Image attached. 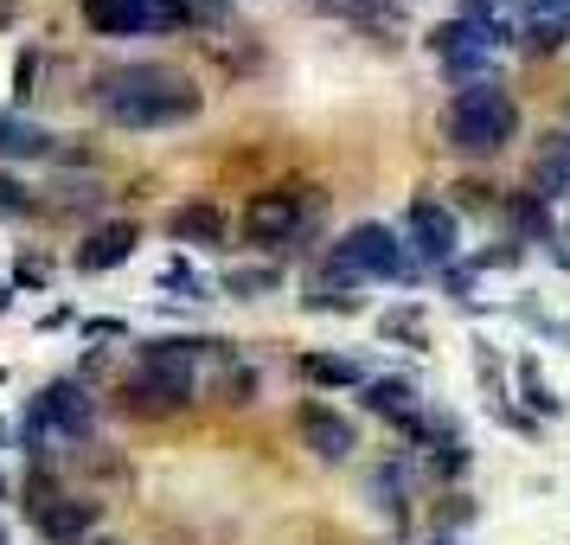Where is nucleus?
<instances>
[{
	"instance_id": "13",
	"label": "nucleus",
	"mask_w": 570,
	"mask_h": 545,
	"mask_svg": "<svg viewBox=\"0 0 570 545\" xmlns=\"http://www.w3.org/2000/svg\"><path fill=\"white\" fill-rule=\"evenodd\" d=\"M122 398H129V411H141V417H155V411H180L186 398H193V386H174V379H160V372H135L129 386H122Z\"/></svg>"
},
{
	"instance_id": "14",
	"label": "nucleus",
	"mask_w": 570,
	"mask_h": 545,
	"mask_svg": "<svg viewBox=\"0 0 570 545\" xmlns=\"http://www.w3.org/2000/svg\"><path fill=\"white\" fill-rule=\"evenodd\" d=\"M365 411L391 417V424H411L416 417V386L411 379H365Z\"/></svg>"
},
{
	"instance_id": "12",
	"label": "nucleus",
	"mask_w": 570,
	"mask_h": 545,
	"mask_svg": "<svg viewBox=\"0 0 570 545\" xmlns=\"http://www.w3.org/2000/svg\"><path fill=\"white\" fill-rule=\"evenodd\" d=\"M206 347L212 340H148V347H141V366L160 372V379H174V386H193V366H199Z\"/></svg>"
},
{
	"instance_id": "20",
	"label": "nucleus",
	"mask_w": 570,
	"mask_h": 545,
	"mask_svg": "<svg viewBox=\"0 0 570 545\" xmlns=\"http://www.w3.org/2000/svg\"><path fill=\"white\" fill-rule=\"evenodd\" d=\"M564 32H570V20H532V27H525V52H532V58L558 52V46H564Z\"/></svg>"
},
{
	"instance_id": "28",
	"label": "nucleus",
	"mask_w": 570,
	"mask_h": 545,
	"mask_svg": "<svg viewBox=\"0 0 570 545\" xmlns=\"http://www.w3.org/2000/svg\"><path fill=\"white\" fill-rule=\"evenodd\" d=\"M250 391H257V372H232V405H250Z\"/></svg>"
},
{
	"instance_id": "24",
	"label": "nucleus",
	"mask_w": 570,
	"mask_h": 545,
	"mask_svg": "<svg viewBox=\"0 0 570 545\" xmlns=\"http://www.w3.org/2000/svg\"><path fill=\"white\" fill-rule=\"evenodd\" d=\"M379 334H385V340H423V321H416L411 309H397V314L379 321Z\"/></svg>"
},
{
	"instance_id": "3",
	"label": "nucleus",
	"mask_w": 570,
	"mask_h": 545,
	"mask_svg": "<svg viewBox=\"0 0 570 545\" xmlns=\"http://www.w3.org/2000/svg\"><path fill=\"white\" fill-rule=\"evenodd\" d=\"M32 442H83L97 430V398L78 386V379H52V386L32 398V417H27Z\"/></svg>"
},
{
	"instance_id": "1",
	"label": "nucleus",
	"mask_w": 570,
	"mask_h": 545,
	"mask_svg": "<svg viewBox=\"0 0 570 545\" xmlns=\"http://www.w3.org/2000/svg\"><path fill=\"white\" fill-rule=\"evenodd\" d=\"M97 104L116 129H180L206 109V97L174 65H116L97 78Z\"/></svg>"
},
{
	"instance_id": "16",
	"label": "nucleus",
	"mask_w": 570,
	"mask_h": 545,
	"mask_svg": "<svg viewBox=\"0 0 570 545\" xmlns=\"http://www.w3.org/2000/svg\"><path fill=\"white\" fill-rule=\"evenodd\" d=\"M570 193V135H544L539 148V199Z\"/></svg>"
},
{
	"instance_id": "22",
	"label": "nucleus",
	"mask_w": 570,
	"mask_h": 545,
	"mask_svg": "<svg viewBox=\"0 0 570 545\" xmlns=\"http://www.w3.org/2000/svg\"><path fill=\"white\" fill-rule=\"evenodd\" d=\"M442 71H449V84H488V58L481 52H455V58H442Z\"/></svg>"
},
{
	"instance_id": "19",
	"label": "nucleus",
	"mask_w": 570,
	"mask_h": 545,
	"mask_svg": "<svg viewBox=\"0 0 570 545\" xmlns=\"http://www.w3.org/2000/svg\"><path fill=\"white\" fill-rule=\"evenodd\" d=\"M269 289H276V270H269V263H263V270H232V276H225V295H244V302H250V295H269Z\"/></svg>"
},
{
	"instance_id": "10",
	"label": "nucleus",
	"mask_w": 570,
	"mask_h": 545,
	"mask_svg": "<svg viewBox=\"0 0 570 545\" xmlns=\"http://www.w3.org/2000/svg\"><path fill=\"white\" fill-rule=\"evenodd\" d=\"M141 244V232H135L129 218H116V225H104V232L83 237L78 251V270H90V276H104V270H116V263H129V251Z\"/></svg>"
},
{
	"instance_id": "30",
	"label": "nucleus",
	"mask_w": 570,
	"mask_h": 545,
	"mask_svg": "<svg viewBox=\"0 0 570 545\" xmlns=\"http://www.w3.org/2000/svg\"><path fill=\"white\" fill-rule=\"evenodd\" d=\"M97 545H122V539H97Z\"/></svg>"
},
{
	"instance_id": "7",
	"label": "nucleus",
	"mask_w": 570,
	"mask_h": 545,
	"mask_svg": "<svg viewBox=\"0 0 570 545\" xmlns=\"http://www.w3.org/2000/svg\"><path fill=\"white\" fill-rule=\"evenodd\" d=\"M302 193H263V199H250V212H244V232H250V244H283V237L302 232Z\"/></svg>"
},
{
	"instance_id": "11",
	"label": "nucleus",
	"mask_w": 570,
	"mask_h": 545,
	"mask_svg": "<svg viewBox=\"0 0 570 545\" xmlns=\"http://www.w3.org/2000/svg\"><path fill=\"white\" fill-rule=\"evenodd\" d=\"M97 526V500H46L39 507V539L52 545H78Z\"/></svg>"
},
{
	"instance_id": "25",
	"label": "nucleus",
	"mask_w": 570,
	"mask_h": 545,
	"mask_svg": "<svg viewBox=\"0 0 570 545\" xmlns=\"http://www.w3.org/2000/svg\"><path fill=\"white\" fill-rule=\"evenodd\" d=\"M513 225H525L532 237L544 232V199H539V193H525V199H513Z\"/></svg>"
},
{
	"instance_id": "18",
	"label": "nucleus",
	"mask_w": 570,
	"mask_h": 545,
	"mask_svg": "<svg viewBox=\"0 0 570 545\" xmlns=\"http://www.w3.org/2000/svg\"><path fill=\"white\" fill-rule=\"evenodd\" d=\"M519 386H525V398H532V411H539V417L564 411V398H551V386L539 379V360H532V353H519Z\"/></svg>"
},
{
	"instance_id": "23",
	"label": "nucleus",
	"mask_w": 570,
	"mask_h": 545,
	"mask_svg": "<svg viewBox=\"0 0 570 545\" xmlns=\"http://www.w3.org/2000/svg\"><path fill=\"white\" fill-rule=\"evenodd\" d=\"M32 84H39V52L27 46V52H20V65H13V104H27Z\"/></svg>"
},
{
	"instance_id": "31",
	"label": "nucleus",
	"mask_w": 570,
	"mask_h": 545,
	"mask_svg": "<svg viewBox=\"0 0 570 545\" xmlns=\"http://www.w3.org/2000/svg\"><path fill=\"white\" fill-rule=\"evenodd\" d=\"M0 545H7V526H0Z\"/></svg>"
},
{
	"instance_id": "26",
	"label": "nucleus",
	"mask_w": 570,
	"mask_h": 545,
	"mask_svg": "<svg viewBox=\"0 0 570 545\" xmlns=\"http://www.w3.org/2000/svg\"><path fill=\"white\" fill-rule=\"evenodd\" d=\"M442 456H436V475H462V463H468V449L462 442H436Z\"/></svg>"
},
{
	"instance_id": "17",
	"label": "nucleus",
	"mask_w": 570,
	"mask_h": 545,
	"mask_svg": "<svg viewBox=\"0 0 570 545\" xmlns=\"http://www.w3.org/2000/svg\"><path fill=\"white\" fill-rule=\"evenodd\" d=\"M302 379L308 386H365V372L340 353H302Z\"/></svg>"
},
{
	"instance_id": "9",
	"label": "nucleus",
	"mask_w": 570,
	"mask_h": 545,
	"mask_svg": "<svg viewBox=\"0 0 570 545\" xmlns=\"http://www.w3.org/2000/svg\"><path fill=\"white\" fill-rule=\"evenodd\" d=\"M167 237L193 244V251H218L225 244V212L212 206V199H186V206L167 212Z\"/></svg>"
},
{
	"instance_id": "21",
	"label": "nucleus",
	"mask_w": 570,
	"mask_h": 545,
	"mask_svg": "<svg viewBox=\"0 0 570 545\" xmlns=\"http://www.w3.org/2000/svg\"><path fill=\"white\" fill-rule=\"evenodd\" d=\"M32 212V186H20L13 174H0V218H27Z\"/></svg>"
},
{
	"instance_id": "8",
	"label": "nucleus",
	"mask_w": 570,
	"mask_h": 545,
	"mask_svg": "<svg viewBox=\"0 0 570 545\" xmlns=\"http://www.w3.org/2000/svg\"><path fill=\"white\" fill-rule=\"evenodd\" d=\"M411 244L423 263H449L455 257V212L436 199H416L411 206Z\"/></svg>"
},
{
	"instance_id": "29",
	"label": "nucleus",
	"mask_w": 570,
	"mask_h": 545,
	"mask_svg": "<svg viewBox=\"0 0 570 545\" xmlns=\"http://www.w3.org/2000/svg\"><path fill=\"white\" fill-rule=\"evenodd\" d=\"M7 302H13V289H7V283H0V309H7Z\"/></svg>"
},
{
	"instance_id": "32",
	"label": "nucleus",
	"mask_w": 570,
	"mask_h": 545,
	"mask_svg": "<svg viewBox=\"0 0 570 545\" xmlns=\"http://www.w3.org/2000/svg\"><path fill=\"white\" fill-rule=\"evenodd\" d=\"M442 545H449V539H442Z\"/></svg>"
},
{
	"instance_id": "6",
	"label": "nucleus",
	"mask_w": 570,
	"mask_h": 545,
	"mask_svg": "<svg viewBox=\"0 0 570 545\" xmlns=\"http://www.w3.org/2000/svg\"><path fill=\"white\" fill-rule=\"evenodd\" d=\"M295 424H302V442H308V449L321 456V463H346V456L360 449V430H353V424H346L340 411L314 405V398L302 405V417H295Z\"/></svg>"
},
{
	"instance_id": "5",
	"label": "nucleus",
	"mask_w": 570,
	"mask_h": 545,
	"mask_svg": "<svg viewBox=\"0 0 570 545\" xmlns=\"http://www.w3.org/2000/svg\"><path fill=\"white\" fill-rule=\"evenodd\" d=\"M334 270L340 276H372V283H391V276H404V244L385 232V225H353V232L340 237L334 251Z\"/></svg>"
},
{
	"instance_id": "4",
	"label": "nucleus",
	"mask_w": 570,
	"mask_h": 545,
	"mask_svg": "<svg viewBox=\"0 0 570 545\" xmlns=\"http://www.w3.org/2000/svg\"><path fill=\"white\" fill-rule=\"evenodd\" d=\"M193 13L186 0H83V27L129 39V32H180Z\"/></svg>"
},
{
	"instance_id": "27",
	"label": "nucleus",
	"mask_w": 570,
	"mask_h": 545,
	"mask_svg": "<svg viewBox=\"0 0 570 545\" xmlns=\"http://www.w3.org/2000/svg\"><path fill=\"white\" fill-rule=\"evenodd\" d=\"M462 519H474V500H462V494H449V507H442V526H462Z\"/></svg>"
},
{
	"instance_id": "15",
	"label": "nucleus",
	"mask_w": 570,
	"mask_h": 545,
	"mask_svg": "<svg viewBox=\"0 0 570 545\" xmlns=\"http://www.w3.org/2000/svg\"><path fill=\"white\" fill-rule=\"evenodd\" d=\"M52 155V135L20 123V116H0V160H39Z\"/></svg>"
},
{
	"instance_id": "2",
	"label": "nucleus",
	"mask_w": 570,
	"mask_h": 545,
	"mask_svg": "<svg viewBox=\"0 0 570 545\" xmlns=\"http://www.w3.org/2000/svg\"><path fill=\"white\" fill-rule=\"evenodd\" d=\"M442 135H449V148H462V155H500L519 135V104L493 78L468 84V90H455V104L442 109Z\"/></svg>"
}]
</instances>
